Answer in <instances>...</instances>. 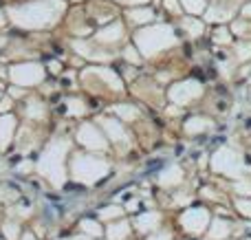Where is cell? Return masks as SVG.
Segmentation results:
<instances>
[{
  "label": "cell",
  "instance_id": "cell-29",
  "mask_svg": "<svg viewBox=\"0 0 251 240\" xmlns=\"http://www.w3.org/2000/svg\"><path fill=\"white\" fill-rule=\"evenodd\" d=\"M122 214H124V207H119V205H108V207H101V210H100V218L101 220L119 218Z\"/></svg>",
  "mask_w": 251,
  "mask_h": 240
},
{
  "label": "cell",
  "instance_id": "cell-4",
  "mask_svg": "<svg viewBox=\"0 0 251 240\" xmlns=\"http://www.w3.org/2000/svg\"><path fill=\"white\" fill-rule=\"evenodd\" d=\"M110 172V163L97 154H75L71 159V174L77 183L95 185L97 181L106 179Z\"/></svg>",
  "mask_w": 251,
  "mask_h": 240
},
{
  "label": "cell",
  "instance_id": "cell-27",
  "mask_svg": "<svg viewBox=\"0 0 251 240\" xmlns=\"http://www.w3.org/2000/svg\"><path fill=\"white\" fill-rule=\"evenodd\" d=\"M181 24H183V29H185L190 35H194V38H196V35H201V33H203V29H205V26H203V22H201V20H196V18H183V20H181Z\"/></svg>",
  "mask_w": 251,
  "mask_h": 240
},
{
  "label": "cell",
  "instance_id": "cell-23",
  "mask_svg": "<svg viewBox=\"0 0 251 240\" xmlns=\"http://www.w3.org/2000/svg\"><path fill=\"white\" fill-rule=\"evenodd\" d=\"M231 18V11H227V9H223V7H209V9H205V20L207 22H225V20H229Z\"/></svg>",
  "mask_w": 251,
  "mask_h": 240
},
{
  "label": "cell",
  "instance_id": "cell-42",
  "mask_svg": "<svg viewBox=\"0 0 251 240\" xmlns=\"http://www.w3.org/2000/svg\"><path fill=\"white\" fill-rule=\"evenodd\" d=\"M49 66H51V71H53V73H57V71H60V64H57V62H51V64H49Z\"/></svg>",
  "mask_w": 251,
  "mask_h": 240
},
{
  "label": "cell",
  "instance_id": "cell-7",
  "mask_svg": "<svg viewBox=\"0 0 251 240\" xmlns=\"http://www.w3.org/2000/svg\"><path fill=\"white\" fill-rule=\"evenodd\" d=\"M203 95V84L196 82V79H185V82L174 84L168 91V99L174 106H187L192 101H196Z\"/></svg>",
  "mask_w": 251,
  "mask_h": 240
},
{
  "label": "cell",
  "instance_id": "cell-36",
  "mask_svg": "<svg viewBox=\"0 0 251 240\" xmlns=\"http://www.w3.org/2000/svg\"><path fill=\"white\" fill-rule=\"evenodd\" d=\"M148 240H172V234L170 232H159V234L152 232L150 236H148Z\"/></svg>",
  "mask_w": 251,
  "mask_h": 240
},
{
  "label": "cell",
  "instance_id": "cell-26",
  "mask_svg": "<svg viewBox=\"0 0 251 240\" xmlns=\"http://www.w3.org/2000/svg\"><path fill=\"white\" fill-rule=\"evenodd\" d=\"M66 113L71 115V117H79V115H86V104H84L82 99H77V97H71V99H66Z\"/></svg>",
  "mask_w": 251,
  "mask_h": 240
},
{
  "label": "cell",
  "instance_id": "cell-5",
  "mask_svg": "<svg viewBox=\"0 0 251 240\" xmlns=\"http://www.w3.org/2000/svg\"><path fill=\"white\" fill-rule=\"evenodd\" d=\"M212 170L216 174L229 176V179H240L245 172V161L243 154L236 152L229 145H223L212 154Z\"/></svg>",
  "mask_w": 251,
  "mask_h": 240
},
{
  "label": "cell",
  "instance_id": "cell-33",
  "mask_svg": "<svg viewBox=\"0 0 251 240\" xmlns=\"http://www.w3.org/2000/svg\"><path fill=\"white\" fill-rule=\"evenodd\" d=\"M236 210L245 218H251V201H247V198H236Z\"/></svg>",
  "mask_w": 251,
  "mask_h": 240
},
{
  "label": "cell",
  "instance_id": "cell-20",
  "mask_svg": "<svg viewBox=\"0 0 251 240\" xmlns=\"http://www.w3.org/2000/svg\"><path fill=\"white\" fill-rule=\"evenodd\" d=\"M106 236H108V240H126L130 236V223L117 220V223H113L106 229Z\"/></svg>",
  "mask_w": 251,
  "mask_h": 240
},
{
  "label": "cell",
  "instance_id": "cell-15",
  "mask_svg": "<svg viewBox=\"0 0 251 240\" xmlns=\"http://www.w3.org/2000/svg\"><path fill=\"white\" fill-rule=\"evenodd\" d=\"M231 234V223L225 218H214L209 220V227H207V236L209 240H225Z\"/></svg>",
  "mask_w": 251,
  "mask_h": 240
},
{
  "label": "cell",
  "instance_id": "cell-10",
  "mask_svg": "<svg viewBox=\"0 0 251 240\" xmlns=\"http://www.w3.org/2000/svg\"><path fill=\"white\" fill-rule=\"evenodd\" d=\"M18 121L13 115H0V150H7L9 144L13 141V135H16Z\"/></svg>",
  "mask_w": 251,
  "mask_h": 240
},
{
  "label": "cell",
  "instance_id": "cell-31",
  "mask_svg": "<svg viewBox=\"0 0 251 240\" xmlns=\"http://www.w3.org/2000/svg\"><path fill=\"white\" fill-rule=\"evenodd\" d=\"M251 57V42H240L236 47V60L238 62H245Z\"/></svg>",
  "mask_w": 251,
  "mask_h": 240
},
{
  "label": "cell",
  "instance_id": "cell-9",
  "mask_svg": "<svg viewBox=\"0 0 251 240\" xmlns=\"http://www.w3.org/2000/svg\"><path fill=\"white\" fill-rule=\"evenodd\" d=\"M77 141H79V145H84V148H88V150H106V137L101 135V130L95 126V123H82L79 126V130H77Z\"/></svg>",
  "mask_w": 251,
  "mask_h": 240
},
{
  "label": "cell",
  "instance_id": "cell-24",
  "mask_svg": "<svg viewBox=\"0 0 251 240\" xmlns=\"http://www.w3.org/2000/svg\"><path fill=\"white\" fill-rule=\"evenodd\" d=\"M178 2H181V9H185L192 16H199L207 9V0H178Z\"/></svg>",
  "mask_w": 251,
  "mask_h": 240
},
{
  "label": "cell",
  "instance_id": "cell-32",
  "mask_svg": "<svg viewBox=\"0 0 251 240\" xmlns=\"http://www.w3.org/2000/svg\"><path fill=\"white\" fill-rule=\"evenodd\" d=\"M214 42H216V44H229V42H231V33H229V29L221 26V29L214 31Z\"/></svg>",
  "mask_w": 251,
  "mask_h": 240
},
{
  "label": "cell",
  "instance_id": "cell-37",
  "mask_svg": "<svg viewBox=\"0 0 251 240\" xmlns=\"http://www.w3.org/2000/svg\"><path fill=\"white\" fill-rule=\"evenodd\" d=\"M11 104H13V101H11V97H4V99H2V97H0V115H4V113H7V108H11Z\"/></svg>",
  "mask_w": 251,
  "mask_h": 240
},
{
  "label": "cell",
  "instance_id": "cell-18",
  "mask_svg": "<svg viewBox=\"0 0 251 240\" xmlns=\"http://www.w3.org/2000/svg\"><path fill=\"white\" fill-rule=\"evenodd\" d=\"M128 20L132 24H150L154 20V11L150 7H132L128 11Z\"/></svg>",
  "mask_w": 251,
  "mask_h": 240
},
{
  "label": "cell",
  "instance_id": "cell-25",
  "mask_svg": "<svg viewBox=\"0 0 251 240\" xmlns=\"http://www.w3.org/2000/svg\"><path fill=\"white\" fill-rule=\"evenodd\" d=\"M79 229H82L86 236H93V238H100L101 234H104L101 225L97 223V220H91V218H84L82 223H79Z\"/></svg>",
  "mask_w": 251,
  "mask_h": 240
},
{
  "label": "cell",
  "instance_id": "cell-34",
  "mask_svg": "<svg viewBox=\"0 0 251 240\" xmlns=\"http://www.w3.org/2000/svg\"><path fill=\"white\" fill-rule=\"evenodd\" d=\"M124 57L130 62V64H139V62H141V53L137 51V47H126L124 48Z\"/></svg>",
  "mask_w": 251,
  "mask_h": 240
},
{
  "label": "cell",
  "instance_id": "cell-30",
  "mask_svg": "<svg viewBox=\"0 0 251 240\" xmlns=\"http://www.w3.org/2000/svg\"><path fill=\"white\" fill-rule=\"evenodd\" d=\"M234 190L240 194V196H249V194H251V176H245L243 174L238 181H236Z\"/></svg>",
  "mask_w": 251,
  "mask_h": 240
},
{
  "label": "cell",
  "instance_id": "cell-12",
  "mask_svg": "<svg viewBox=\"0 0 251 240\" xmlns=\"http://www.w3.org/2000/svg\"><path fill=\"white\" fill-rule=\"evenodd\" d=\"M161 225V214L159 212H146V214H139L134 218V227L141 234H152L156 232V227Z\"/></svg>",
  "mask_w": 251,
  "mask_h": 240
},
{
  "label": "cell",
  "instance_id": "cell-8",
  "mask_svg": "<svg viewBox=\"0 0 251 240\" xmlns=\"http://www.w3.org/2000/svg\"><path fill=\"white\" fill-rule=\"evenodd\" d=\"M209 220L207 207H190L181 214V225L187 234H203L209 227Z\"/></svg>",
  "mask_w": 251,
  "mask_h": 240
},
{
  "label": "cell",
  "instance_id": "cell-46",
  "mask_svg": "<svg viewBox=\"0 0 251 240\" xmlns=\"http://www.w3.org/2000/svg\"><path fill=\"white\" fill-rule=\"evenodd\" d=\"M75 2H79V0H75Z\"/></svg>",
  "mask_w": 251,
  "mask_h": 240
},
{
  "label": "cell",
  "instance_id": "cell-21",
  "mask_svg": "<svg viewBox=\"0 0 251 240\" xmlns=\"http://www.w3.org/2000/svg\"><path fill=\"white\" fill-rule=\"evenodd\" d=\"M110 110H113L122 121H137L139 119V110L134 108L132 104H117V106H113Z\"/></svg>",
  "mask_w": 251,
  "mask_h": 240
},
{
  "label": "cell",
  "instance_id": "cell-1",
  "mask_svg": "<svg viewBox=\"0 0 251 240\" xmlns=\"http://www.w3.org/2000/svg\"><path fill=\"white\" fill-rule=\"evenodd\" d=\"M64 9L62 0H33L9 9V20L20 29H47L60 20Z\"/></svg>",
  "mask_w": 251,
  "mask_h": 240
},
{
  "label": "cell",
  "instance_id": "cell-13",
  "mask_svg": "<svg viewBox=\"0 0 251 240\" xmlns=\"http://www.w3.org/2000/svg\"><path fill=\"white\" fill-rule=\"evenodd\" d=\"M159 183L163 185V188H176V185L183 183V170L178 163H172V166H168L163 172L159 174Z\"/></svg>",
  "mask_w": 251,
  "mask_h": 240
},
{
  "label": "cell",
  "instance_id": "cell-17",
  "mask_svg": "<svg viewBox=\"0 0 251 240\" xmlns=\"http://www.w3.org/2000/svg\"><path fill=\"white\" fill-rule=\"evenodd\" d=\"M212 126H214V121L207 117H192V119H187L183 128H185V135L194 137V135H201V132L209 130Z\"/></svg>",
  "mask_w": 251,
  "mask_h": 240
},
{
  "label": "cell",
  "instance_id": "cell-38",
  "mask_svg": "<svg viewBox=\"0 0 251 240\" xmlns=\"http://www.w3.org/2000/svg\"><path fill=\"white\" fill-rule=\"evenodd\" d=\"M124 4H132V7H141V4L150 2V0H122Z\"/></svg>",
  "mask_w": 251,
  "mask_h": 240
},
{
  "label": "cell",
  "instance_id": "cell-40",
  "mask_svg": "<svg viewBox=\"0 0 251 240\" xmlns=\"http://www.w3.org/2000/svg\"><path fill=\"white\" fill-rule=\"evenodd\" d=\"M18 170H20V172H25V170H26V172H29V170H31V163H29V161L20 163V168H18Z\"/></svg>",
  "mask_w": 251,
  "mask_h": 240
},
{
  "label": "cell",
  "instance_id": "cell-16",
  "mask_svg": "<svg viewBox=\"0 0 251 240\" xmlns=\"http://www.w3.org/2000/svg\"><path fill=\"white\" fill-rule=\"evenodd\" d=\"M91 73L93 75H97V77H101L106 84H108V88L110 91H122L124 88V82H122V77H119L115 71H110V69H104V66H100V69H91Z\"/></svg>",
  "mask_w": 251,
  "mask_h": 240
},
{
  "label": "cell",
  "instance_id": "cell-2",
  "mask_svg": "<svg viewBox=\"0 0 251 240\" xmlns=\"http://www.w3.org/2000/svg\"><path fill=\"white\" fill-rule=\"evenodd\" d=\"M66 154H69V141L57 139L44 148L42 157H40V161H38V172L57 190H60L66 181V168H64Z\"/></svg>",
  "mask_w": 251,
  "mask_h": 240
},
{
  "label": "cell",
  "instance_id": "cell-41",
  "mask_svg": "<svg viewBox=\"0 0 251 240\" xmlns=\"http://www.w3.org/2000/svg\"><path fill=\"white\" fill-rule=\"evenodd\" d=\"M20 95H22V88H20V86L11 88V97H20Z\"/></svg>",
  "mask_w": 251,
  "mask_h": 240
},
{
  "label": "cell",
  "instance_id": "cell-6",
  "mask_svg": "<svg viewBox=\"0 0 251 240\" xmlns=\"http://www.w3.org/2000/svg\"><path fill=\"white\" fill-rule=\"evenodd\" d=\"M44 75H47V71H44L42 64H38V62H26V64H16L9 69V82L20 88H29V86L42 84Z\"/></svg>",
  "mask_w": 251,
  "mask_h": 240
},
{
  "label": "cell",
  "instance_id": "cell-14",
  "mask_svg": "<svg viewBox=\"0 0 251 240\" xmlns=\"http://www.w3.org/2000/svg\"><path fill=\"white\" fill-rule=\"evenodd\" d=\"M100 123L104 126V130L108 132V137L113 141H119V144H126V141H128V132L124 130L122 121H117V119H110V117H101Z\"/></svg>",
  "mask_w": 251,
  "mask_h": 240
},
{
  "label": "cell",
  "instance_id": "cell-19",
  "mask_svg": "<svg viewBox=\"0 0 251 240\" xmlns=\"http://www.w3.org/2000/svg\"><path fill=\"white\" fill-rule=\"evenodd\" d=\"M73 48L79 53V55H84V57H88V60H110V53H100L97 51L95 53V48L91 47V44H86V42H79V40H75L73 42Z\"/></svg>",
  "mask_w": 251,
  "mask_h": 240
},
{
  "label": "cell",
  "instance_id": "cell-35",
  "mask_svg": "<svg viewBox=\"0 0 251 240\" xmlns=\"http://www.w3.org/2000/svg\"><path fill=\"white\" fill-rule=\"evenodd\" d=\"M163 7L168 9L170 13H174V16H181V2H178V0H163Z\"/></svg>",
  "mask_w": 251,
  "mask_h": 240
},
{
  "label": "cell",
  "instance_id": "cell-43",
  "mask_svg": "<svg viewBox=\"0 0 251 240\" xmlns=\"http://www.w3.org/2000/svg\"><path fill=\"white\" fill-rule=\"evenodd\" d=\"M243 16H249L251 18V4H247V7L243 9Z\"/></svg>",
  "mask_w": 251,
  "mask_h": 240
},
{
  "label": "cell",
  "instance_id": "cell-28",
  "mask_svg": "<svg viewBox=\"0 0 251 240\" xmlns=\"http://www.w3.org/2000/svg\"><path fill=\"white\" fill-rule=\"evenodd\" d=\"M2 236H4V240H20V227H18L16 220H4Z\"/></svg>",
  "mask_w": 251,
  "mask_h": 240
},
{
  "label": "cell",
  "instance_id": "cell-39",
  "mask_svg": "<svg viewBox=\"0 0 251 240\" xmlns=\"http://www.w3.org/2000/svg\"><path fill=\"white\" fill-rule=\"evenodd\" d=\"M20 240H38V238H35L33 232H25V234H20Z\"/></svg>",
  "mask_w": 251,
  "mask_h": 240
},
{
  "label": "cell",
  "instance_id": "cell-11",
  "mask_svg": "<svg viewBox=\"0 0 251 240\" xmlns=\"http://www.w3.org/2000/svg\"><path fill=\"white\" fill-rule=\"evenodd\" d=\"M124 38V24L122 22H110V24L101 26L95 33V40L100 44H115Z\"/></svg>",
  "mask_w": 251,
  "mask_h": 240
},
{
  "label": "cell",
  "instance_id": "cell-44",
  "mask_svg": "<svg viewBox=\"0 0 251 240\" xmlns=\"http://www.w3.org/2000/svg\"><path fill=\"white\" fill-rule=\"evenodd\" d=\"M4 22H7V16H4V13H2V11H0V26H2V24H4Z\"/></svg>",
  "mask_w": 251,
  "mask_h": 240
},
{
  "label": "cell",
  "instance_id": "cell-47",
  "mask_svg": "<svg viewBox=\"0 0 251 240\" xmlns=\"http://www.w3.org/2000/svg\"><path fill=\"white\" fill-rule=\"evenodd\" d=\"M0 97H2V95H0Z\"/></svg>",
  "mask_w": 251,
  "mask_h": 240
},
{
  "label": "cell",
  "instance_id": "cell-3",
  "mask_svg": "<svg viewBox=\"0 0 251 240\" xmlns=\"http://www.w3.org/2000/svg\"><path fill=\"white\" fill-rule=\"evenodd\" d=\"M178 42L176 33L168 24H152L134 33V47L143 57H154L156 53L174 47Z\"/></svg>",
  "mask_w": 251,
  "mask_h": 240
},
{
  "label": "cell",
  "instance_id": "cell-45",
  "mask_svg": "<svg viewBox=\"0 0 251 240\" xmlns=\"http://www.w3.org/2000/svg\"><path fill=\"white\" fill-rule=\"evenodd\" d=\"M245 240H251V238H245Z\"/></svg>",
  "mask_w": 251,
  "mask_h": 240
},
{
  "label": "cell",
  "instance_id": "cell-22",
  "mask_svg": "<svg viewBox=\"0 0 251 240\" xmlns=\"http://www.w3.org/2000/svg\"><path fill=\"white\" fill-rule=\"evenodd\" d=\"M25 115L29 119H33V121H42L44 115H47V108H44V104L40 99H31L29 104L25 106Z\"/></svg>",
  "mask_w": 251,
  "mask_h": 240
}]
</instances>
